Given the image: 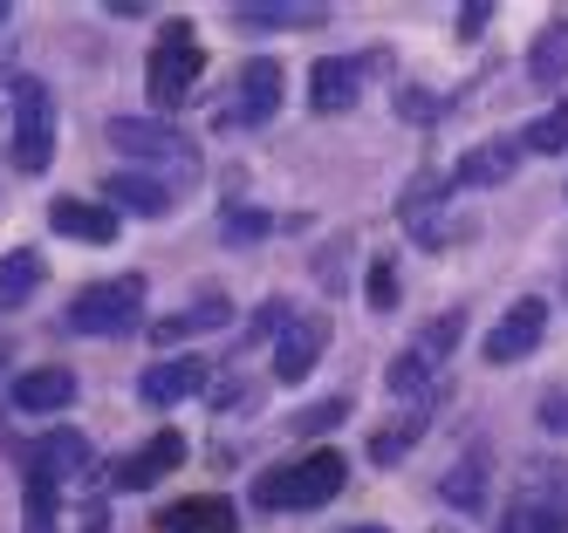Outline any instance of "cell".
Wrapping results in <instances>:
<instances>
[{
  "mask_svg": "<svg viewBox=\"0 0 568 533\" xmlns=\"http://www.w3.org/2000/svg\"><path fill=\"white\" fill-rule=\"evenodd\" d=\"M343 479H349V459L343 451H308V459H295V465H281V472H267L261 485H254V506H288V513H308V506H329L336 492H343Z\"/></svg>",
  "mask_w": 568,
  "mask_h": 533,
  "instance_id": "6da1fadb",
  "label": "cell"
},
{
  "mask_svg": "<svg viewBox=\"0 0 568 533\" xmlns=\"http://www.w3.org/2000/svg\"><path fill=\"white\" fill-rule=\"evenodd\" d=\"M110 144L124 151V157H138V164H151L165 185L199 172V144L185 131H172V123H151V116H116L110 123Z\"/></svg>",
  "mask_w": 568,
  "mask_h": 533,
  "instance_id": "7a4b0ae2",
  "label": "cell"
},
{
  "mask_svg": "<svg viewBox=\"0 0 568 533\" xmlns=\"http://www.w3.org/2000/svg\"><path fill=\"white\" fill-rule=\"evenodd\" d=\"M199 69H206V55H199V41H192V21H172L165 41H158L151 62H144V90H151V103H158V110H179V103L192 96Z\"/></svg>",
  "mask_w": 568,
  "mask_h": 533,
  "instance_id": "3957f363",
  "label": "cell"
},
{
  "mask_svg": "<svg viewBox=\"0 0 568 533\" xmlns=\"http://www.w3.org/2000/svg\"><path fill=\"white\" fill-rule=\"evenodd\" d=\"M144 315V280L124 274V280H97L83 287V295L69 301V328L75 336H124V328H138Z\"/></svg>",
  "mask_w": 568,
  "mask_h": 533,
  "instance_id": "277c9868",
  "label": "cell"
},
{
  "mask_svg": "<svg viewBox=\"0 0 568 533\" xmlns=\"http://www.w3.org/2000/svg\"><path fill=\"white\" fill-rule=\"evenodd\" d=\"M55 157V96L42 75H21L14 82V164L21 172H49Z\"/></svg>",
  "mask_w": 568,
  "mask_h": 533,
  "instance_id": "5b68a950",
  "label": "cell"
},
{
  "mask_svg": "<svg viewBox=\"0 0 568 533\" xmlns=\"http://www.w3.org/2000/svg\"><path fill=\"white\" fill-rule=\"evenodd\" d=\"M507 520L520 533H568V465H527Z\"/></svg>",
  "mask_w": 568,
  "mask_h": 533,
  "instance_id": "8992f818",
  "label": "cell"
},
{
  "mask_svg": "<svg viewBox=\"0 0 568 533\" xmlns=\"http://www.w3.org/2000/svg\"><path fill=\"white\" fill-rule=\"evenodd\" d=\"M541 336H548V301H535V295H527V301H514L494 328H486V362H520V356H535L541 349Z\"/></svg>",
  "mask_w": 568,
  "mask_h": 533,
  "instance_id": "52a82bcc",
  "label": "cell"
},
{
  "mask_svg": "<svg viewBox=\"0 0 568 533\" xmlns=\"http://www.w3.org/2000/svg\"><path fill=\"white\" fill-rule=\"evenodd\" d=\"M281 110V62H247L233 82V103L220 110V131H240V123H267Z\"/></svg>",
  "mask_w": 568,
  "mask_h": 533,
  "instance_id": "ba28073f",
  "label": "cell"
},
{
  "mask_svg": "<svg viewBox=\"0 0 568 533\" xmlns=\"http://www.w3.org/2000/svg\"><path fill=\"white\" fill-rule=\"evenodd\" d=\"M179 459H185V438H179V431H158L151 444H138V451H131L124 465H110V485H116V492H144V485L165 479Z\"/></svg>",
  "mask_w": 568,
  "mask_h": 533,
  "instance_id": "9c48e42d",
  "label": "cell"
},
{
  "mask_svg": "<svg viewBox=\"0 0 568 533\" xmlns=\"http://www.w3.org/2000/svg\"><path fill=\"white\" fill-rule=\"evenodd\" d=\"M520 137H494V144H473L466 157H459V172H453V185H466V192H494V185H507L514 172H520Z\"/></svg>",
  "mask_w": 568,
  "mask_h": 533,
  "instance_id": "30bf717a",
  "label": "cell"
},
{
  "mask_svg": "<svg viewBox=\"0 0 568 533\" xmlns=\"http://www.w3.org/2000/svg\"><path fill=\"white\" fill-rule=\"evenodd\" d=\"M199 383H206V362H199V356H172V362H151L144 377H138V397H144L151 410H172V403L192 397Z\"/></svg>",
  "mask_w": 568,
  "mask_h": 533,
  "instance_id": "8fae6325",
  "label": "cell"
},
{
  "mask_svg": "<svg viewBox=\"0 0 568 533\" xmlns=\"http://www.w3.org/2000/svg\"><path fill=\"white\" fill-rule=\"evenodd\" d=\"M69 403H75V369L62 362L14 377V410H28V418H49V410H69Z\"/></svg>",
  "mask_w": 568,
  "mask_h": 533,
  "instance_id": "7c38bea8",
  "label": "cell"
},
{
  "mask_svg": "<svg viewBox=\"0 0 568 533\" xmlns=\"http://www.w3.org/2000/svg\"><path fill=\"white\" fill-rule=\"evenodd\" d=\"M103 192H110V213H138V219H158V213L179 205V192L165 178H151V172H116Z\"/></svg>",
  "mask_w": 568,
  "mask_h": 533,
  "instance_id": "4fadbf2b",
  "label": "cell"
},
{
  "mask_svg": "<svg viewBox=\"0 0 568 533\" xmlns=\"http://www.w3.org/2000/svg\"><path fill=\"white\" fill-rule=\"evenodd\" d=\"M158 526L165 533H233V500H220V492H192V500H172L165 513H158Z\"/></svg>",
  "mask_w": 568,
  "mask_h": 533,
  "instance_id": "5bb4252c",
  "label": "cell"
},
{
  "mask_svg": "<svg viewBox=\"0 0 568 533\" xmlns=\"http://www.w3.org/2000/svg\"><path fill=\"white\" fill-rule=\"evenodd\" d=\"M233 321V301L206 295V301H192V308H172L165 321H151V342L158 349H172V342H192V336H206V328H226Z\"/></svg>",
  "mask_w": 568,
  "mask_h": 533,
  "instance_id": "9a60e30c",
  "label": "cell"
},
{
  "mask_svg": "<svg viewBox=\"0 0 568 533\" xmlns=\"http://www.w3.org/2000/svg\"><path fill=\"white\" fill-rule=\"evenodd\" d=\"M49 226L69 233V239H83V246H110L116 239V213H110V205H90V198H55Z\"/></svg>",
  "mask_w": 568,
  "mask_h": 533,
  "instance_id": "2e32d148",
  "label": "cell"
},
{
  "mask_svg": "<svg viewBox=\"0 0 568 533\" xmlns=\"http://www.w3.org/2000/svg\"><path fill=\"white\" fill-rule=\"evenodd\" d=\"M322 356V321H281V342H274V377L281 383H302Z\"/></svg>",
  "mask_w": 568,
  "mask_h": 533,
  "instance_id": "e0dca14e",
  "label": "cell"
},
{
  "mask_svg": "<svg viewBox=\"0 0 568 533\" xmlns=\"http://www.w3.org/2000/svg\"><path fill=\"white\" fill-rule=\"evenodd\" d=\"M356 75H363V62H315V75H308V103L329 116V110H349L356 103Z\"/></svg>",
  "mask_w": 568,
  "mask_h": 533,
  "instance_id": "ac0fdd59",
  "label": "cell"
},
{
  "mask_svg": "<svg viewBox=\"0 0 568 533\" xmlns=\"http://www.w3.org/2000/svg\"><path fill=\"white\" fill-rule=\"evenodd\" d=\"M568 75V14H555L541 34H535V49H527V82H555Z\"/></svg>",
  "mask_w": 568,
  "mask_h": 533,
  "instance_id": "d6986e66",
  "label": "cell"
},
{
  "mask_svg": "<svg viewBox=\"0 0 568 533\" xmlns=\"http://www.w3.org/2000/svg\"><path fill=\"white\" fill-rule=\"evenodd\" d=\"M432 377H438V362H425L418 349H404V356L384 369V390H390V397H404L412 410H425V403H432Z\"/></svg>",
  "mask_w": 568,
  "mask_h": 533,
  "instance_id": "ffe728a7",
  "label": "cell"
},
{
  "mask_svg": "<svg viewBox=\"0 0 568 533\" xmlns=\"http://www.w3.org/2000/svg\"><path fill=\"white\" fill-rule=\"evenodd\" d=\"M486 472H494L486 451H466V459L445 472V506H453V513H479L486 506Z\"/></svg>",
  "mask_w": 568,
  "mask_h": 533,
  "instance_id": "44dd1931",
  "label": "cell"
},
{
  "mask_svg": "<svg viewBox=\"0 0 568 533\" xmlns=\"http://www.w3.org/2000/svg\"><path fill=\"white\" fill-rule=\"evenodd\" d=\"M49 280V267H42V254H28V246H14L8 260H0V308H21L34 287Z\"/></svg>",
  "mask_w": 568,
  "mask_h": 533,
  "instance_id": "7402d4cb",
  "label": "cell"
},
{
  "mask_svg": "<svg viewBox=\"0 0 568 533\" xmlns=\"http://www.w3.org/2000/svg\"><path fill=\"white\" fill-rule=\"evenodd\" d=\"M83 459H90V438H83V431H55V438L42 444V472H49L55 485L83 472Z\"/></svg>",
  "mask_w": 568,
  "mask_h": 533,
  "instance_id": "603a6c76",
  "label": "cell"
},
{
  "mask_svg": "<svg viewBox=\"0 0 568 533\" xmlns=\"http://www.w3.org/2000/svg\"><path fill=\"white\" fill-rule=\"evenodd\" d=\"M520 151H541V157L568 151V96H561L555 110H541L535 123H527V131H520Z\"/></svg>",
  "mask_w": 568,
  "mask_h": 533,
  "instance_id": "cb8c5ba5",
  "label": "cell"
},
{
  "mask_svg": "<svg viewBox=\"0 0 568 533\" xmlns=\"http://www.w3.org/2000/svg\"><path fill=\"white\" fill-rule=\"evenodd\" d=\"M322 8H233V28L267 34V28H315Z\"/></svg>",
  "mask_w": 568,
  "mask_h": 533,
  "instance_id": "d4e9b609",
  "label": "cell"
},
{
  "mask_svg": "<svg viewBox=\"0 0 568 533\" xmlns=\"http://www.w3.org/2000/svg\"><path fill=\"white\" fill-rule=\"evenodd\" d=\"M21 533H55V479L42 465H28V526Z\"/></svg>",
  "mask_w": 568,
  "mask_h": 533,
  "instance_id": "484cf974",
  "label": "cell"
},
{
  "mask_svg": "<svg viewBox=\"0 0 568 533\" xmlns=\"http://www.w3.org/2000/svg\"><path fill=\"white\" fill-rule=\"evenodd\" d=\"M418 431H425V410H412V418H404L397 431L384 424V431L371 438V459H377V465H397V459H404V451H412V444H418Z\"/></svg>",
  "mask_w": 568,
  "mask_h": 533,
  "instance_id": "4316f807",
  "label": "cell"
},
{
  "mask_svg": "<svg viewBox=\"0 0 568 533\" xmlns=\"http://www.w3.org/2000/svg\"><path fill=\"white\" fill-rule=\"evenodd\" d=\"M459 328H466V315H459V308H453V315H438V321H432V328H425V336H418V342H412V349H418V356H425V362H438V356H453V342H459Z\"/></svg>",
  "mask_w": 568,
  "mask_h": 533,
  "instance_id": "83f0119b",
  "label": "cell"
},
{
  "mask_svg": "<svg viewBox=\"0 0 568 533\" xmlns=\"http://www.w3.org/2000/svg\"><path fill=\"white\" fill-rule=\"evenodd\" d=\"M220 233H226V246H254L274 233V219L267 213H220Z\"/></svg>",
  "mask_w": 568,
  "mask_h": 533,
  "instance_id": "f1b7e54d",
  "label": "cell"
},
{
  "mask_svg": "<svg viewBox=\"0 0 568 533\" xmlns=\"http://www.w3.org/2000/svg\"><path fill=\"white\" fill-rule=\"evenodd\" d=\"M371 308H397V267L371 260Z\"/></svg>",
  "mask_w": 568,
  "mask_h": 533,
  "instance_id": "f546056e",
  "label": "cell"
},
{
  "mask_svg": "<svg viewBox=\"0 0 568 533\" xmlns=\"http://www.w3.org/2000/svg\"><path fill=\"white\" fill-rule=\"evenodd\" d=\"M343 418H349V403H343V397H329V403L302 410V431H329V424H343Z\"/></svg>",
  "mask_w": 568,
  "mask_h": 533,
  "instance_id": "4dcf8cb0",
  "label": "cell"
},
{
  "mask_svg": "<svg viewBox=\"0 0 568 533\" xmlns=\"http://www.w3.org/2000/svg\"><path fill=\"white\" fill-rule=\"evenodd\" d=\"M541 424L568 438V397H541Z\"/></svg>",
  "mask_w": 568,
  "mask_h": 533,
  "instance_id": "1f68e13d",
  "label": "cell"
},
{
  "mask_svg": "<svg viewBox=\"0 0 568 533\" xmlns=\"http://www.w3.org/2000/svg\"><path fill=\"white\" fill-rule=\"evenodd\" d=\"M486 14H494V8H486V0H473V8H459V34L473 41V34H486Z\"/></svg>",
  "mask_w": 568,
  "mask_h": 533,
  "instance_id": "d6a6232c",
  "label": "cell"
},
{
  "mask_svg": "<svg viewBox=\"0 0 568 533\" xmlns=\"http://www.w3.org/2000/svg\"><path fill=\"white\" fill-rule=\"evenodd\" d=\"M349 533H390V526H349Z\"/></svg>",
  "mask_w": 568,
  "mask_h": 533,
  "instance_id": "836d02e7",
  "label": "cell"
},
{
  "mask_svg": "<svg viewBox=\"0 0 568 533\" xmlns=\"http://www.w3.org/2000/svg\"><path fill=\"white\" fill-rule=\"evenodd\" d=\"M500 533H520V526H514V520H500Z\"/></svg>",
  "mask_w": 568,
  "mask_h": 533,
  "instance_id": "e575fe53",
  "label": "cell"
},
{
  "mask_svg": "<svg viewBox=\"0 0 568 533\" xmlns=\"http://www.w3.org/2000/svg\"><path fill=\"white\" fill-rule=\"evenodd\" d=\"M90 533H103V520H90Z\"/></svg>",
  "mask_w": 568,
  "mask_h": 533,
  "instance_id": "d590c367",
  "label": "cell"
},
{
  "mask_svg": "<svg viewBox=\"0 0 568 533\" xmlns=\"http://www.w3.org/2000/svg\"><path fill=\"white\" fill-rule=\"evenodd\" d=\"M0 21H8V0H0Z\"/></svg>",
  "mask_w": 568,
  "mask_h": 533,
  "instance_id": "8d00e7d4",
  "label": "cell"
}]
</instances>
